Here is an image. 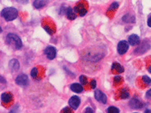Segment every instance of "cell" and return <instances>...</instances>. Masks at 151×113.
Instances as JSON below:
<instances>
[{"label": "cell", "mask_w": 151, "mask_h": 113, "mask_svg": "<svg viewBox=\"0 0 151 113\" xmlns=\"http://www.w3.org/2000/svg\"><path fill=\"white\" fill-rule=\"evenodd\" d=\"M6 42L8 45L12 46L13 48H15L17 50L21 49L23 46V43L21 39L19 38L18 35L15 34H8L6 37Z\"/></svg>", "instance_id": "6da1fadb"}, {"label": "cell", "mask_w": 151, "mask_h": 113, "mask_svg": "<svg viewBox=\"0 0 151 113\" xmlns=\"http://www.w3.org/2000/svg\"><path fill=\"white\" fill-rule=\"evenodd\" d=\"M1 16L5 18L6 21H13L17 17L18 12L15 7H6L2 10Z\"/></svg>", "instance_id": "7a4b0ae2"}, {"label": "cell", "mask_w": 151, "mask_h": 113, "mask_svg": "<svg viewBox=\"0 0 151 113\" xmlns=\"http://www.w3.org/2000/svg\"><path fill=\"white\" fill-rule=\"evenodd\" d=\"M144 106V103L139 100L138 97H134L132 98L130 101H129V107L134 109H141Z\"/></svg>", "instance_id": "3957f363"}, {"label": "cell", "mask_w": 151, "mask_h": 113, "mask_svg": "<svg viewBox=\"0 0 151 113\" xmlns=\"http://www.w3.org/2000/svg\"><path fill=\"white\" fill-rule=\"evenodd\" d=\"M117 50H118V53L120 55L125 54L127 53V51L129 50V43L127 41H120L119 43L118 44Z\"/></svg>", "instance_id": "277c9868"}, {"label": "cell", "mask_w": 151, "mask_h": 113, "mask_svg": "<svg viewBox=\"0 0 151 113\" xmlns=\"http://www.w3.org/2000/svg\"><path fill=\"white\" fill-rule=\"evenodd\" d=\"M74 10H75L76 12L79 13V15H80L81 17H84V16L86 15V14H87V11H88L87 6H86V5H85L83 2H80V3L74 7Z\"/></svg>", "instance_id": "5b68a950"}, {"label": "cell", "mask_w": 151, "mask_h": 113, "mask_svg": "<svg viewBox=\"0 0 151 113\" xmlns=\"http://www.w3.org/2000/svg\"><path fill=\"white\" fill-rule=\"evenodd\" d=\"M45 54L49 60H53L56 56V49L53 46H47L45 49Z\"/></svg>", "instance_id": "8992f818"}, {"label": "cell", "mask_w": 151, "mask_h": 113, "mask_svg": "<svg viewBox=\"0 0 151 113\" xmlns=\"http://www.w3.org/2000/svg\"><path fill=\"white\" fill-rule=\"evenodd\" d=\"M94 97L96 99V101H98L99 102L102 103V104H106L107 102V97L106 95L101 91L100 90H96L95 91V93H94Z\"/></svg>", "instance_id": "52a82bcc"}, {"label": "cell", "mask_w": 151, "mask_h": 113, "mask_svg": "<svg viewBox=\"0 0 151 113\" xmlns=\"http://www.w3.org/2000/svg\"><path fill=\"white\" fill-rule=\"evenodd\" d=\"M149 48H150V45L147 43V41H144L142 43V45H139L138 48L135 50V53L136 54H142V53H146Z\"/></svg>", "instance_id": "ba28073f"}, {"label": "cell", "mask_w": 151, "mask_h": 113, "mask_svg": "<svg viewBox=\"0 0 151 113\" xmlns=\"http://www.w3.org/2000/svg\"><path fill=\"white\" fill-rule=\"evenodd\" d=\"M16 82L18 85L24 87V86H26L27 84H28V77H27L25 74H20L17 77L16 79Z\"/></svg>", "instance_id": "9c48e42d"}, {"label": "cell", "mask_w": 151, "mask_h": 113, "mask_svg": "<svg viewBox=\"0 0 151 113\" xmlns=\"http://www.w3.org/2000/svg\"><path fill=\"white\" fill-rule=\"evenodd\" d=\"M81 103V100L78 96H73L69 100V105L73 109H77Z\"/></svg>", "instance_id": "30bf717a"}, {"label": "cell", "mask_w": 151, "mask_h": 113, "mask_svg": "<svg viewBox=\"0 0 151 113\" xmlns=\"http://www.w3.org/2000/svg\"><path fill=\"white\" fill-rule=\"evenodd\" d=\"M1 101L3 103L7 104L13 101V95L9 92H4L1 94Z\"/></svg>", "instance_id": "8fae6325"}, {"label": "cell", "mask_w": 151, "mask_h": 113, "mask_svg": "<svg viewBox=\"0 0 151 113\" xmlns=\"http://www.w3.org/2000/svg\"><path fill=\"white\" fill-rule=\"evenodd\" d=\"M19 67H20V64L17 59H12L9 62V68L11 69L12 72H17V71L19 70Z\"/></svg>", "instance_id": "7c38bea8"}, {"label": "cell", "mask_w": 151, "mask_h": 113, "mask_svg": "<svg viewBox=\"0 0 151 113\" xmlns=\"http://www.w3.org/2000/svg\"><path fill=\"white\" fill-rule=\"evenodd\" d=\"M140 43V39L137 35H131L129 37V44L130 45H138Z\"/></svg>", "instance_id": "4fadbf2b"}, {"label": "cell", "mask_w": 151, "mask_h": 113, "mask_svg": "<svg viewBox=\"0 0 151 113\" xmlns=\"http://www.w3.org/2000/svg\"><path fill=\"white\" fill-rule=\"evenodd\" d=\"M66 17L67 18L69 19V20H74L76 18V16H75V14H74V11L72 7H67L66 8Z\"/></svg>", "instance_id": "5bb4252c"}, {"label": "cell", "mask_w": 151, "mask_h": 113, "mask_svg": "<svg viewBox=\"0 0 151 113\" xmlns=\"http://www.w3.org/2000/svg\"><path fill=\"white\" fill-rule=\"evenodd\" d=\"M111 70L112 72H116L117 73H122L124 72V68H123L119 63H114L111 66Z\"/></svg>", "instance_id": "9a60e30c"}, {"label": "cell", "mask_w": 151, "mask_h": 113, "mask_svg": "<svg viewBox=\"0 0 151 113\" xmlns=\"http://www.w3.org/2000/svg\"><path fill=\"white\" fill-rule=\"evenodd\" d=\"M140 84L143 88L147 87L151 84V79L148 76H142L140 79Z\"/></svg>", "instance_id": "2e32d148"}, {"label": "cell", "mask_w": 151, "mask_h": 113, "mask_svg": "<svg viewBox=\"0 0 151 113\" xmlns=\"http://www.w3.org/2000/svg\"><path fill=\"white\" fill-rule=\"evenodd\" d=\"M71 90L76 93H80L82 91H83V88H82V86L81 85V84H78V83H73L71 85Z\"/></svg>", "instance_id": "e0dca14e"}, {"label": "cell", "mask_w": 151, "mask_h": 113, "mask_svg": "<svg viewBox=\"0 0 151 113\" xmlns=\"http://www.w3.org/2000/svg\"><path fill=\"white\" fill-rule=\"evenodd\" d=\"M45 5H46V1H45V0H35V1H34V6L36 9L42 8Z\"/></svg>", "instance_id": "ac0fdd59"}, {"label": "cell", "mask_w": 151, "mask_h": 113, "mask_svg": "<svg viewBox=\"0 0 151 113\" xmlns=\"http://www.w3.org/2000/svg\"><path fill=\"white\" fill-rule=\"evenodd\" d=\"M122 20L125 23H135V17L130 14H127L122 17Z\"/></svg>", "instance_id": "d6986e66"}, {"label": "cell", "mask_w": 151, "mask_h": 113, "mask_svg": "<svg viewBox=\"0 0 151 113\" xmlns=\"http://www.w3.org/2000/svg\"><path fill=\"white\" fill-rule=\"evenodd\" d=\"M119 96L122 100H126L129 97V91L127 88H123L120 90V92H119Z\"/></svg>", "instance_id": "ffe728a7"}, {"label": "cell", "mask_w": 151, "mask_h": 113, "mask_svg": "<svg viewBox=\"0 0 151 113\" xmlns=\"http://www.w3.org/2000/svg\"><path fill=\"white\" fill-rule=\"evenodd\" d=\"M38 74H39V70L37 67H35L32 69L31 71V76L34 78V79H37L38 78Z\"/></svg>", "instance_id": "44dd1931"}, {"label": "cell", "mask_w": 151, "mask_h": 113, "mask_svg": "<svg viewBox=\"0 0 151 113\" xmlns=\"http://www.w3.org/2000/svg\"><path fill=\"white\" fill-rule=\"evenodd\" d=\"M43 27H44V29L49 34V35H52V34H54V29H52V27H50L47 24H43Z\"/></svg>", "instance_id": "7402d4cb"}, {"label": "cell", "mask_w": 151, "mask_h": 113, "mask_svg": "<svg viewBox=\"0 0 151 113\" xmlns=\"http://www.w3.org/2000/svg\"><path fill=\"white\" fill-rule=\"evenodd\" d=\"M119 7V3L118 2H113L111 6H109V7L108 8V11H115L116 9H118Z\"/></svg>", "instance_id": "603a6c76"}, {"label": "cell", "mask_w": 151, "mask_h": 113, "mask_svg": "<svg viewBox=\"0 0 151 113\" xmlns=\"http://www.w3.org/2000/svg\"><path fill=\"white\" fill-rule=\"evenodd\" d=\"M107 112L108 113H119V109L116 107H109L107 109Z\"/></svg>", "instance_id": "cb8c5ba5"}, {"label": "cell", "mask_w": 151, "mask_h": 113, "mask_svg": "<svg viewBox=\"0 0 151 113\" xmlns=\"http://www.w3.org/2000/svg\"><path fill=\"white\" fill-rule=\"evenodd\" d=\"M122 81H123V79L119 75H117V76L114 77V82H115V84H119V83L122 82Z\"/></svg>", "instance_id": "d4e9b609"}, {"label": "cell", "mask_w": 151, "mask_h": 113, "mask_svg": "<svg viewBox=\"0 0 151 113\" xmlns=\"http://www.w3.org/2000/svg\"><path fill=\"white\" fill-rule=\"evenodd\" d=\"M80 81H81V84H83V85H85V84H87V78L85 77V76H83V75H81V76H80Z\"/></svg>", "instance_id": "484cf974"}, {"label": "cell", "mask_w": 151, "mask_h": 113, "mask_svg": "<svg viewBox=\"0 0 151 113\" xmlns=\"http://www.w3.org/2000/svg\"><path fill=\"white\" fill-rule=\"evenodd\" d=\"M96 85H97V83H96V81L95 80H92L91 81V89H96Z\"/></svg>", "instance_id": "4316f807"}, {"label": "cell", "mask_w": 151, "mask_h": 113, "mask_svg": "<svg viewBox=\"0 0 151 113\" xmlns=\"http://www.w3.org/2000/svg\"><path fill=\"white\" fill-rule=\"evenodd\" d=\"M146 98L148 99V100H151V89H150L149 91H147V93H146Z\"/></svg>", "instance_id": "83f0119b"}, {"label": "cell", "mask_w": 151, "mask_h": 113, "mask_svg": "<svg viewBox=\"0 0 151 113\" xmlns=\"http://www.w3.org/2000/svg\"><path fill=\"white\" fill-rule=\"evenodd\" d=\"M18 3H21V4H26L28 2V0H17Z\"/></svg>", "instance_id": "f1b7e54d"}, {"label": "cell", "mask_w": 151, "mask_h": 113, "mask_svg": "<svg viewBox=\"0 0 151 113\" xmlns=\"http://www.w3.org/2000/svg\"><path fill=\"white\" fill-rule=\"evenodd\" d=\"M147 25L149 27H151V15L148 17V19H147Z\"/></svg>", "instance_id": "f546056e"}, {"label": "cell", "mask_w": 151, "mask_h": 113, "mask_svg": "<svg viewBox=\"0 0 151 113\" xmlns=\"http://www.w3.org/2000/svg\"><path fill=\"white\" fill-rule=\"evenodd\" d=\"M62 112H72V111H71V109H70L69 108H64V109L62 110Z\"/></svg>", "instance_id": "4dcf8cb0"}, {"label": "cell", "mask_w": 151, "mask_h": 113, "mask_svg": "<svg viewBox=\"0 0 151 113\" xmlns=\"http://www.w3.org/2000/svg\"><path fill=\"white\" fill-rule=\"evenodd\" d=\"M84 112H91V113H93L94 111H93V109H91V108H87L86 109H85V111Z\"/></svg>", "instance_id": "1f68e13d"}, {"label": "cell", "mask_w": 151, "mask_h": 113, "mask_svg": "<svg viewBox=\"0 0 151 113\" xmlns=\"http://www.w3.org/2000/svg\"><path fill=\"white\" fill-rule=\"evenodd\" d=\"M147 71H148V72L151 73V64H149V65L147 66Z\"/></svg>", "instance_id": "d6a6232c"}, {"label": "cell", "mask_w": 151, "mask_h": 113, "mask_svg": "<svg viewBox=\"0 0 151 113\" xmlns=\"http://www.w3.org/2000/svg\"><path fill=\"white\" fill-rule=\"evenodd\" d=\"M1 82H6V81H5V80H4V78H3L2 76H1Z\"/></svg>", "instance_id": "836d02e7"}]
</instances>
